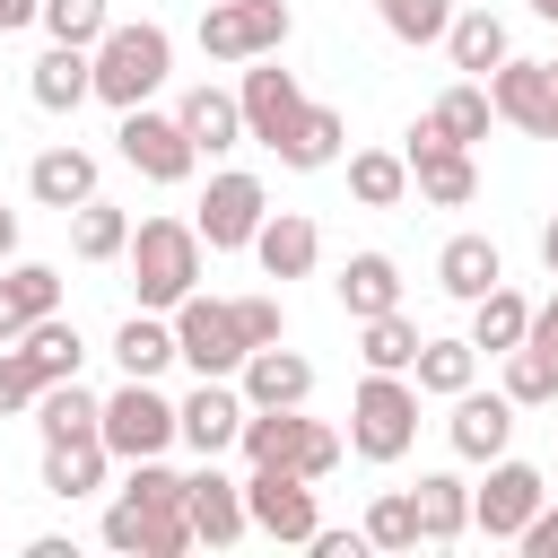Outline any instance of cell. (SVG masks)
<instances>
[{"instance_id":"obj_1","label":"cell","mask_w":558,"mask_h":558,"mask_svg":"<svg viewBox=\"0 0 558 558\" xmlns=\"http://www.w3.org/2000/svg\"><path fill=\"white\" fill-rule=\"evenodd\" d=\"M105 541L122 558H183L192 549V514H183V471H166V453L131 462L122 497L105 506Z\"/></svg>"},{"instance_id":"obj_2","label":"cell","mask_w":558,"mask_h":558,"mask_svg":"<svg viewBox=\"0 0 558 558\" xmlns=\"http://www.w3.org/2000/svg\"><path fill=\"white\" fill-rule=\"evenodd\" d=\"M166 70H174V35H166L157 17H131V26H105V35L87 44V78H96V96H105L113 113H131V105H148V96L166 87Z\"/></svg>"},{"instance_id":"obj_3","label":"cell","mask_w":558,"mask_h":558,"mask_svg":"<svg viewBox=\"0 0 558 558\" xmlns=\"http://www.w3.org/2000/svg\"><path fill=\"white\" fill-rule=\"evenodd\" d=\"M122 262H131L140 305H148V314H174V305L201 288V227H192V218H140L131 244H122Z\"/></svg>"},{"instance_id":"obj_4","label":"cell","mask_w":558,"mask_h":558,"mask_svg":"<svg viewBox=\"0 0 558 558\" xmlns=\"http://www.w3.org/2000/svg\"><path fill=\"white\" fill-rule=\"evenodd\" d=\"M349 445H357L366 462H401V453L418 445V384L366 366V384L349 392Z\"/></svg>"},{"instance_id":"obj_5","label":"cell","mask_w":558,"mask_h":558,"mask_svg":"<svg viewBox=\"0 0 558 558\" xmlns=\"http://www.w3.org/2000/svg\"><path fill=\"white\" fill-rule=\"evenodd\" d=\"M96 436H105V453H122V462L166 453V445H174V401L157 392V375H122V392L96 401Z\"/></svg>"},{"instance_id":"obj_6","label":"cell","mask_w":558,"mask_h":558,"mask_svg":"<svg viewBox=\"0 0 558 558\" xmlns=\"http://www.w3.org/2000/svg\"><path fill=\"white\" fill-rule=\"evenodd\" d=\"M174 357L192 375H235L244 366V323H235V296H183L174 305Z\"/></svg>"},{"instance_id":"obj_7","label":"cell","mask_w":558,"mask_h":558,"mask_svg":"<svg viewBox=\"0 0 558 558\" xmlns=\"http://www.w3.org/2000/svg\"><path fill=\"white\" fill-rule=\"evenodd\" d=\"M244 523H253V532H270V541H288V549H305V541L323 532L314 480H305V471H279V462H262V471L244 480Z\"/></svg>"},{"instance_id":"obj_8","label":"cell","mask_w":558,"mask_h":558,"mask_svg":"<svg viewBox=\"0 0 558 558\" xmlns=\"http://www.w3.org/2000/svg\"><path fill=\"white\" fill-rule=\"evenodd\" d=\"M288 44V0H209L201 9V52L209 61H262Z\"/></svg>"},{"instance_id":"obj_9","label":"cell","mask_w":558,"mask_h":558,"mask_svg":"<svg viewBox=\"0 0 558 558\" xmlns=\"http://www.w3.org/2000/svg\"><path fill=\"white\" fill-rule=\"evenodd\" d=\"M262 218H270V192H262V174H235V166L209 174V192H201V209H192V227H201L209 253H244Z\"/></svg>"},{"instance_id":"obj_10","label":"cell","mask_w":558,"mask_h":558,"mask_svg":"<svg viewBox=\"0 0 558 558\" xmlns=\"http://www.w3.org/2000/svg\"><path fill=\"white\" fill-rule=\"evenodd\" d=\"M113 148H122V166H131V174H148V183H183V174L201 166V148L183 140V122H174V113H148V105H131V113H122Z\"/></svg>"},{"instance_id":"obj_11","label":"cell","mask_w":558,"mask_h":558,"mask_svg":"<svg viewBox=\"0 0 558 558\" xmlns=\"http://www.w3.org/2000/svg\"><path fill=\"white\" fill-rule=\"evenodd\" d=\"M488 105H497V122H514V131H532V140H558V70L549 61H497L488 70Z\"/></svg>"},{"instance_id":"obj_12","label":"cell","mask_w":558,"mask_h":558,"mask_svg":"<svg viewBox=\"0 0 558 558\" xmlns=\"http://www.w3.org/2000/svg\"><path fill=\"white\" fill-rule=\"evenodd\" d=\"M235 427H244V392H235V375H201V392L174 401V445H192L201 462H218V453L235 445Z\"/></svg>"},{"instance_id":"obj_13","label":"cell","mask_w":558,"mask_h":558,"mask_svg":"<svg viewBox=\"0 0 558 558\" xmlns=\"http://www.w3.org/2000/svg\"><path fill=\"white\" fill-rule=\"evenodd\" d=\"M541 497H549V480H541L532 462H506V453H497V462H488V488H471V523H480L488 541H514Z\"/></svg>"},{"instance_id":"obj_14","label":"cell","mask_w":558,"mask_h":558,"mask_svg":"<svg viewBox=\"0 0 558 558\" xmlns=\"http://www.w3.org/2000/svg\"><path fill=\"white\" fill-rule=\"evenodd\" d=\"M183 514H192V541L201 549H235L253 523H244V480H227L218 462H201L192 480H183Z\"/></svg>"},{"instance_id":"obj_15","label":"cell","mask_w":558,"mask_h":558,"mask_svg":"<svg viewBox=\"0 0 558 558\" xmlns=\"http://www.w3.org/2000/svg\"><path fill=\"white\" fill-rule=\"evenodd\" d=\"M296 105H305V87H296V70H279V52H262L253 70H244V87H235V113H244V140H279L288 122H296Z\"/></svg>"},{"instance_id":"obj_16","label":"cell","mask_w":558,"mask_h":558,"mask_svg":"<svg viewBox=\"0 0 558 558\" xmlns=\"http://www.w3.org/2000/svg\"><path fill=\"white\" fill-rule=\"evenodd\" d=\"M235 392H244V410H305V392H314V366L296 357V349H244V366H235Z\"/></svg>"},{"instance_id":"obj_17","label":"cell","mask_w":558,"mask_h":558,"mask_svg":"<svg viewBox=\"0 0 558 558\" xmlns=\"http://www.w3.org/2000/svg\"><path fill=\"white\" fill-rule=\"evenodd\" d=\"M445 436H453V453H462V462H497V453H506V436H514V401H506V392L462 384V392H453Z\"/></svg>"},{"instance_id":"obj_18","label":"cell","mask_w":558,"mask_h":558,"mask_svg":"<svg viewBox=\"0 0 558 558\" xmlns=\"http://www.w3.org/2000/svg\"><path fill=\"white\" fill-rule=\"evenodd\" d=\"M314 253H323V227H314L305 209H270V218L253 227V262H262L270 279H305Z\"/></svg>"},{"instance_id":"obj_19","label":"cell","mask_w":558,"mask_h":558,"mask_svg":"<svg viewBox=\"0 0 558 558\" xmlns=\"http://www.w3.org/2000/svg\"><path fill=\"white\" fill-rule=\"evenodd\" d=\"M401 157H410L418 201H436V209H462V201L480 192V166H471V148H453V140H427V148H401Z\"/></svg>"},{"instance_id":"obj_20","label":"cell","mask_w":558,"mask_h":558,"mask_svg":"<svg viewBox=\"0 0 558 558\" xmlns=\"http://www.w3.org/2000/svg\"><path fill=\"white\" fill-rule=\"evenodd\" d=\"M331 296H340V314H349V323L392 314V305H401V262H392V253H349V262H340V279H331Z\"/></svg>"},{"instance_id":"obj_21","label":"cell","mask_w":558,"mask_h":558,"mask_svg":"<svg viewBox=\"0 0 558 558\" xmlns=\"http://www.w3.org/2000/svg\"><path fill=\"white\" fill-rule=\"evenodd\" d=\"M44 314H61V270L52 262H9L0 270V340H17Z\"/></svg>"},{"instance_id":"obj_22","label":"cell","mask_w":558,"mask_h":558,"mask_svg":"<svg viewBox=\"0 0 558 558\" xmlns=\"http://www.w3.org/2000/svg\"><path fill=\"white\" fill-rule=\"evenodd\" d=\"M26 192H35L44 209H61V218H70L78 201H96V157L61 140V148H44V157L26 166Z\"/></svg>"},{"instance_id":"obj_23","label":"cell","mask_w":558,"mask_h":558,"mask_svg":"<svg viewBox=\"0 0 558 558\" xmlns=\"http://www.w3.org/2000/svg\"><path fill=\"white\" fill-rule=\"evenodd\" d=\"M26 96H35L44 113H78V105L96 96V78H87V44H52V52L26 70Z\"/></svg>"},{"instance_id":"obj_24","label":"cell","mask_w":558,"mask_h":558,"mask_svg":"<svg viewBox=\"0 0 558 558\" xmlns=\"http://www.w3.org/2000/svg\"><path fill=\"white\" fill-rule=\"evenodd\" d=\"M340 140H349V122H340L331 105H296V122L270 140V157H279V166H296V174H314V166H331V157H340Z\"/></svg>"},{"instance_id":"obj_25","label":"cell","mask_w":558,"mask_h":558,"mask_svg":"<svg viewBox=\"0 0 558 558\" xmlns=\"http://www.w3.org/2000/svg\"><path fill=\"white\" fill-rule=\"evenodd\" d=\"M497 279H506V253H497L488 235H453V244L436 253V288H445V296H462V305H471V296H488Z\"/></svg>"},{"instance_id":"obj_26","label":"cell","mask_w":558,"mask_h":558,"mask_svg":"<svg viewBox=\"0 0 558 558\" xmlns=\"http://www.w3.org/2000/svg\"><path fill=\"white\" fill-rule=\"evenodd\" d=\"M523 331H532V296L523 288H488V296H471V349H488V357H506V349H523Z\"/></svg>"},{"instance_id":"obj_27","label":"cell","mask_w":558,"mask_h":558,"mask_svg":"<svg viewBox=\"0 0 558 558\" xmlns=\"http://www.w3.org/2000/svg\"><path fill=\"white\" fill-rule=\"evenodd\" d=\"M105 462H113L105 436H52L44 445V488L52 497H96L105 488Z\"/></svg>"},{"instance_id":"obj_28","label":"cell","mask_w":558,"mask_h":558,"mask_svg":"<svg viewBox=\"0 0 558 558\" xmlns=\"http://www.w3.org/2000/svg\"><path fill=\"white\" fill-rule=\"evenodd\" d=\"M174 122H183V140H192L201 157H218V148H235V140H244V113H235V96H227V87H192V96L174 105Z\"/></svg>"},{"instance_id":"obj_29","label":"cell","mask_w":558,"mask_h":558,"mask_svg":"<svg viewBox=\"0 0 558 558\" xmlns=\"http://www.w3.org/2000/svg\"><path fill=\"white\" fill-rule=\"evenodd\" d=\"M410 506H418V541H436V549L471 532V488H462L453 471H427V480L410 488Z\"/></svg>"},{"instance_id":"obj_30","label":"cell","mask_w":558,"mask_h":558,"mask_svg":"<svg viewBox=\"0 0 558 558\" xmlns=\"http://www.w3.org/2000/svg\"><path fill=\"white\" fill-rule=\"evenodd\" d=\"M445 52H453V70L488 78V70L506 61V17H488V9H453V26H445Z\"/></svg>"},{"instance_id":"obj_31","label":"cell","mask_w":558,"mask_h":558,"mask_svg":"<svg viewBox=\"0 0 558 558\" xmlns=\"http://www.w3.org/2000/svg\"><path fill=\"white\" fill-rule=\"evenodd\" d=\"M349 201L401 209V201H410V157H401V148H357V157H349Z\"/></svg>"},{"instance_id":"obj_32","label":"cell","mask_w":558,"mask_h":558,"mask_svg":"<svg viewBox=\"0 0 558 558\" xmlns=\"http://www.w3.org/2000/svg\"><path fill=\"white\" fill-rule=\"evenodd\" d=\"M410 384H418V392H436V401H453L462 384H480V349H471V340H418Z\"/></svg>"},{"instance_id":"obj_33","label":"cell","mask_w":558,"mask_h":558,"mask_svg":"<svg viewBox=\"0 0 558 558\" xmlns=\"http://www.w3.org/2000/svg\"><path fill=\"white\" fill-rule=\"evenodd\" d=\"M296 436H305V410H244V427H235V445H244L253 471H262V462L296 471Z\"/></svg>"},{"instance_id":"obj_34","label":"cell","mask_w":558,"mask_h":558,"mask_svg":"<svg viewBox=\"0 0 558 558\" xmlns=\"http://www.w3.org/2000/svg\"><path fill=\"white\" fill-rule=\"evenodd\" d=\"M113 357H122V375H166V366H174V323H157L148 305H140V314H122Z\"/></svg>"},{"instance_id":"obj_35","label":"cell","mask_w":558,"mask_h":558,"mask_svg":"<svg viewBox=\"0 0 558 558\" xmlns=\"http://www.w3.org/2000/svg\"><path fill=\"white\" fill-rule=\"evenodd\" d=\"M122 244H131V218L113 201H78L70 209V253L78 262H122Z\"/></svg>"},{"instance_id":"obj_36","label":"cell","mask_w":558,"mask_h":558,"mask_svg":"<svg viewBox=\"0 0 558 558\" xmlns=\"http://www.w3.org/2000/svg\"><path fill=\"white\" fill-rule=\"evenodd\" d=\"M357 357L366 366H384V375H410V357H418V323L392 305V314H366L357 323Z\"/></svg>"},{"instance_id":"obj_37","label":"cell","mask_w":558,"mask_h":558,"mask_svg":"<svg viewBox=\"0 0 558 558\" xmlns=\"http://www.w3.org/2000/svg\"><path fill=\"white\" fill-rule=\"evenodd\" d=\"M17 349L35 357V375H44V384H61V375H78V357H87V340H78V323H61V314H44V323H26V331H17Z\"/></svg>"},{"instance_id":"obj_38","label":"cell","mask_w":558,"mask_h":558,"mask_svg":"<svg viewBox=\"0 0 558 558\" xmlns=\"http://www.w3.org/2000/svg\"><path fill=\"white\" fill-rule=\"evenodd\" d=\"M35 427H44V445H52V436H96V392H87L78 375L44 384V392H35Z\"/></svg>"},{"instance_id":"obj_39","label":"cell","mask_w":558,"mask_h":558,"mask_svg":"<svg viewBox=\"0 0 558 558\" xmlns=\"http://www.w3.org/2000/svg\"><path fill=\"white\" fill-rule=\"evenodd\" d=\"M488 122H497V105H488V78H462V87H445V96H436V131H445L453 148L488 140Z\"/></svg>"},{"instance_id":"obj_40","label":"cell","mask_w":558,"mask_h":558,"mask_svg":"<svg viewBox=\"0 0 558 558\" xmlns=\"http://www.w3.org/2000/svg\"><path fill=\"white\" fill-rule=\"evenodd\" d=\"M514 410H541V401H558V357H541L532 340L523 349H506V384H497Z\"/></svg>"},{"instance_id":"obj_41","label":"cell","mask_w":558,"mask_h":558,"mask_svg":"<svg viewBox=\"0 0 558 558\" xmlns=\"http://www.w3.org/2000/svg\"><path fill=\"white\" fill-rule=\"evenodd\" d=\"M366 549H418V506H410V488H384V497L366 506Z\"/></svg>"},{"instance_id":"obj_42","label":"cell","mask_w":558,"mask_h":558,"mask_svg":"<svg viewBox=\"0 0 558 558\" xmlns=\"http://www.w3.org/2000/svg\"><path fill=\"white\" fill-rule=\"evenodd\" d=\"M35 17H44V35H52V44H96V35L113 26V9H105V0H44Z\"/></svg>"},{"instance_id":"obj_43","label":"cell","mask_w":558,"mask_h":558,"mask_svg":"<svg viewBox=\"0 0 558 558\" xmlns=\"http://www.w3.org/2000/svg\"><path fill=\"white\" fill-rule=\"evenodd\" d=\"M375 9L401 44H445V26H453V0H375Z\"/></svg>"},{"instance_id":"obj_44","label":"cell","mask_w":558,"mask_h":558,"mask_svg":"<svg viewBox=\"0 0 558 558\" xmlns=\"http://www.w3.org/2000/svg\"><path fill=\"white\" fill-rule=\"evenodd\" d=\"M235 323H244V349L288 340V305H279V296H235Z\"/></svg>"},{"instance_id":"obj_45","label":"cell","mask_w":558,"mask_h":558,"mask_svg":"<svg viewBox=\"0 0 558 558\" xmlns=\"http://www.w3.org/2000/svg\"><path fill=\"white\" fill-rule=\"evenodd\" d=\"M35 392H44L35 357H26V349H0V418H9V410H35Z\"/></svg>"},{"instance_id":"obj_46","label":"cell","mask_w":558,"mask_h":558,"mask_svg":"<svg viewBox=\"0 0 558 558\" xmlns=\"http://www.w3.org/2000/svg\"><path fill=\"white\" fill-rule=\"evenodd\" d=\"M296 471H305V480H331V471H340V436H331L323 418H305V436H296Z\"/></svg>"},{"instance_id":"obj_47","label":"cell","mask_w":558,"mask_h":558,"mask_svg":"<svg viewBox=\"0 0 558 558\" xmlns=\"http://www.w3.org/2000/svg\"><path fill=\"white\" fill-rule=\"evenodd\" d=\"M514 541H523V558H558V506L541 497V506H532V523H523Z\"/></svg>"},{"instance_id":"obj_48","label":"cell","mask_w":558,"mask_h":558,"mask_svg":"<svg viewBox=\"0 0 558 558\" xmlns=\"http://www.w3.org/2000/svg\"><path fill=\"white\" fill-rule=\"evenodd\" d=\"M523 340H532L541 357H558V288H549V296L532 305V331H523Z\"/></svg>"},{"instance_id":"obj_49","label":"cell","mask_w":558,"mask_h":558,"mask_svg":"<svg viewBox=\"0 0 558 558\" xmlns=\"http://www.w3.org/2000/svg\"><path fill=\"white\" fill-rule=\"evenodd\" d=\"M305 549H314V558H357V549H366V532H314Z\"/></svg>"},{"instance_id":"obj_50","label":"cell","mask_w":558,"mask_h":558,"mask_svg":"<svg viewBox=\"0 0 558 558\" xmlns=\"http://www.w3.org/2000/svg\"><path fill=\"white\" fill-rule=\"evenodd\" d=\"M35 9H44V0H0V35H17V26H35Z\"/></svg>"},{"instance_id":"obj_51","label":"cell","mask_w":558,"mask_h":558,"mask_svg":"<svg viewBox=\"0 0 558 558\" xmlns=\"http://www.w3.org/2000/svg\"><path fill=\"white\" fill-rule=\"evenodd\" d=\"M541 270H549V279H558V218H549V227H541Z\"/></svg>"},{"instance_id":"obj_52","label":"cell","mask_w":558,"mask_h":558,"mask_svg":"<svg viewBox=\"0 0 558 558\" xmlns=\"http://www.w3.org/2000/svg\"><path fill=\"white\" fill-rule=\"evenodd\" d=\"M17 253V209H0V262Z\"/></svg>"},{"instance_id":"obj_53","label":"cell","mask_w":558,"mask_h":558,"mask_svg":"<svg viewBox=\"0 0 558 558\" xmlns=\"http://www.w3.org/2000/svg\"><path fill=\"white\" fill-rule=\"evenodd\" d=\"M532 17H549V26H558V0H532Z\"/></svg>"},{"instance_id":"obj_54","label":"cell","mask_w":558,"mask_h":558,"mask_svg":"<svg viewBox=\"0 0 558 558\" xmlns=\"http://www.w3.org/2000/svg\"><path fill=\"white\" fill-rule=\"evenodd\" d=\"M549 70H558V61H549Z\"/></svg>"}]
</instances>
